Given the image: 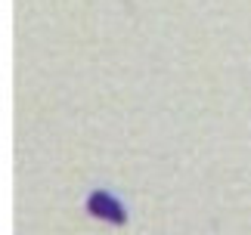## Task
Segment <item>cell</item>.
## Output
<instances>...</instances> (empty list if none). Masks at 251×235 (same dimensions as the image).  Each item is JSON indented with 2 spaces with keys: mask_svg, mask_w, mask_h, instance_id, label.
Listing matches in <instances>:
<instances>
[{
  "mask_svg": "<svg viewBox=\"0 0 251 235\" xmlns=\"http://www.w3.org/2000/svg\"><path fill=\"white\" fill-rule=\"evenodd\" d=\"M87 208H90L93 217H102V220H109V223H127V213H124V208L112 198L109 192H93L90 201H87Z\"/></svg>",
  "mask_w": 251,
  "mask_h": 235,
  "instance_id": "6da1fadb",
  "label": "cell"
}]
</instances>
